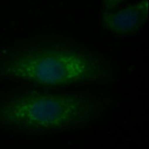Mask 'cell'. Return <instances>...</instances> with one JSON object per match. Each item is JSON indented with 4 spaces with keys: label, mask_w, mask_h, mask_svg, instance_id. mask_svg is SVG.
I'll return each instance as SVG.
<instances>
[{
    "label": "cell",
    "mask_w": 149,
    "mask_h": 149,
    "mask_svg": "<svg viewBox=\"0 0 149 149\" xmlns=\"http://www.w3.org/2000/svg\"><path fill=\"white\" fill-rule=\"evenodd\" d=\"M115 76L104 57L70 45H30L0 58V78L42 86L109 82Z\"/></svg>",
    "instance_id": "cell-1"
},
{
    "label": "cell",
    "mask_w": 149,
    "mask_h": 149,
    "mask_svg": "<svg viewBox=\"0 0 149 149\" xmlns=\"http://www.w3.org/2000/svg\"><path fill=\"white\" fill-rule=\"evenodd\" d=\"M105 105L83 93L29 91L0 99V126L25 134H53L88 125Z\"/></svg>",
    "instance_id": "cell-2"
},
{
    "label": "cell",
    "mask_w": 149,
    "mask_h": 149,
    "mask_svg": "<svg viewBox=\"0 0 149 149\" xmlns=\"http://www.w3.org/2000/svg\"><path fill=\"white\" fill-rule=\"evenodd\" d=\"M148 20V0L129 5L118 11L103 12L101 25L105 30L118 36L137 33Z\"/></svg>",
    "instance_id": "cell-3"
},
{
    "label": "cell",
    "mask_w": 149,
    "mask_h": 149,
    "mask_svg": "<svg viewBox=\"0 0 149 149\" xmlns=\"http://www.w3.org/2000/svg\"><path fill=\"white\" fill-rule=\"evenodd\" d=\"M102 1V6L103 11L104 12H112L116 8H118V6L121 5L125 0H101Z\"/></svg>",
    "instance_id": "cell-4"
}]
</instances>
